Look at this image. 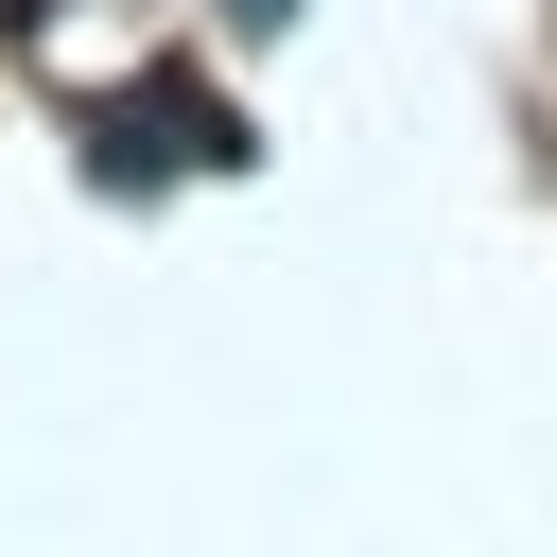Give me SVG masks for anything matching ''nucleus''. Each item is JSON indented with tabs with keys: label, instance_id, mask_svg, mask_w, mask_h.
Masks as SVG:
<instances>
[{
	"label": "nucleus",
	"instance_id": "nucleus-1",
	"mask_svg": "<svg viewBox=\"0 0 557 557\" xmlns=\"http://www.w3.org/2000/svg\"><path fill=\"white\" fill-rule=\"evenodd\" d=\"M278 17H296V0H226V35H278Z\"/></svg>",
	"mask_w": 557,
	"mask_h": 557
}]
</instances>
